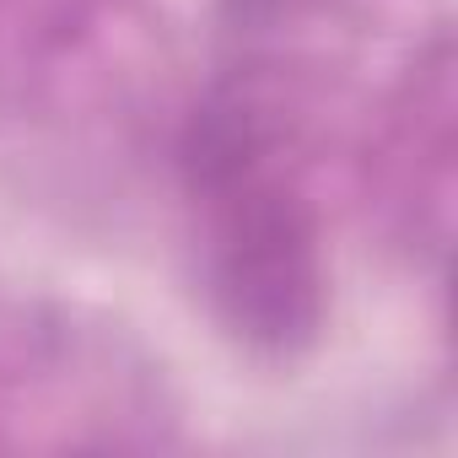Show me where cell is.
I'll return each instance as SVG.
<instances>
[{"mask_svg":"<svg viewBox=\"0 0 458 458\" xmlns=\"http://www.w3.org/2000/svg\"><path fill=\"white\" fill-rule=\"evenodd\" d=\"M183 162L226 324L259 351L292 356L318 335L324 270L313 216L276 162V135L249 103H221L194 119Z\"/></svg>","mask_w":458,"mask_h":458,"instance_id":"cell-1","label":"cell"}]
</instances>
